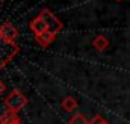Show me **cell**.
I'll list each match as a JSON object with an SVG mask.
<instances>
[{
  "instance_id": "14",
  "label": "cell",
  "mask_w": 130,
  "mask_h": 124,
  "mask_svg": "<svg viewBox=\"0 0 130 124\" xmlns=\"http://www.w3.org/2000/svg\"><path fill=\"white\" fill-rule=\"evenodd\" d=\"M0 2H3V0H0Z\"/></svg>"
},
{
  "instance_id": "1",
  "label": "cell",
  "mask_w": 130,
  "mask_h": 124,
  "mask_svg": "<svg viewBox=\"0 0 130 124\" xmlns=\"http://www.w3.org/2000/svg\"><path fill=\"white\" fill-rule=\"evenodd\" d=\"M18 52H20V47L17 45V42L8 41L0 32V70L12 61Z\"/></svg>"
},
{
  "instance_id": "4",
  "label": "cell",
  "mask_w": 130,
  "mask_h": 124,
  "mask_svg": "<svg viewBox=\"0 0 130 124\" xmlns=\"http://www.w3.org/2000/svg\"><path fill=\"white\" fill-rule=\"evenodd\" d=\"M0 32H2V35H3L6 39L11 41V42H15V39L18 38V29H17L11 21L2 23V24H0Z\"/></svg>"
},
{
  "instance_id": "2",
  "label": "cell",
  "mask_w": 130,
  "mask_h": 124,
  "mask_svg": "<svg viewBox=\"0 0 130 124\" xmlns=\"http://www.w3.org/2000/svg\"><path fill=\"white\" fill-rule=\"evenodd\" d=\"M27 104V98L26 95L18 91V89H14L12 92L9 94L5 100V106L8 111H14V112H20L24 106Z\"/></svg>"
},
{
  "instance_id": "5",
  "label": "cell",
  "mask_w": 130,
  "mask_h": 124,
  "mask_svg": "<svg viewBox=\"0 0 130 124\" xmlns=\"http://www.w3.org/2000/svg\"><path fill=\"white\" fill-rule=\"evenodd\" d=\"M0 124H21V118L18 117V112L6 111L0 115Z\"/></svg>"
},
{
  "instance_id": "13",
  "label": "cell",
  "mask_w": 130,
  "mask_h": 124,
  "mask_svg": "<svg viewBox=\"0 0 130 124\" xmlns=\"http://www.w3.org/2000/svg\"><path fill=\"white\" fill-rule=\"evenodd\" d=\"M117 2H121V0H117Z\"/></svg>"
},
{
  "instance_id": "9",
  "label": "cell",
  "mask_w": 130,
  "mask_h": 124,
  "mask_svg": "<svg viewBox=\"0 0 130 124\" xmlns=\"http://www.w3.org/2000/svg\"><path fill=\"white\" fill-rule=\"evenodd\" d=\"M61 106H62V109H64L65 112H74L77 109V100L74 97L68 95V97H65L64 100H62Z\"/></svg>"
},
{
  "instance_id": "12",
  "label": "cell",
  "mask_w": 130,
  "mask_h": 124,
  "mask_svg": "<svg viewBox=\"0 0 130 124\" xmlns=\"http://www.w3.org/2000/svg\"><path fill=\"white\" fill-rule=\"evenodd\" d=\"M5 89H6V85H5V83H3V82L0 80V95L5 92Z\"/></svg>"
},
{
  "instance_id": "7",
  "label": "cell",
  "mask_w": 130,
  "mask_h": 124,
  "mask_svg": "<svg viewBox=\"0 0 130 124\" xmlns=\"http://www.w3.org/2000/svg\"><path fill=\"white\" fill-rule=\"evenodd\" d=\"M55 38H56V35L52 33L50 30L44 32V33H41V35H35V41H36L41 47H47L48 44H52V42L55 41Z\"/></svg>"
},
{
  "instance_id": "6",
  "label": "cell",
  "mask_w": 130,
  "mask_h": 124,
  "mask_svg": "<svg viewBox=\"0 0 130 124\" xmlns=\"http://www.w3.org/2000/svg\"><path fill=\"white\" fill-rule=\"evenodd\" d=\"M30 30H32L35 35H41V33H44V32L48 30V27H47L45 21L38 15V17H35L32 21H30Z\"/></svg>"
},
{
  "instance_id": "10",
  "label": "cell",
  "mask_w": 130,
  "mask_h": 124,
  "mask_svg": "<svg viewBox=\"0 0 130 124\" xmlns=\"http://www.w3.org/2000/svg\"><path fill=\"white\" fill-rule=\"evenodd\" d=\"M70 124H89V121L86 120V117L80 112L74 114L71 118H70Z\"/></svg>"
},
{
  "instance_id": "3",
  "label": "cell",
  "mask_w": 130,
  "mask_h": 124,
  "mask_svg": "<svg viewBox=\"0 0 130 124\" xmlns=\"http://www.w3.org/2000/svg\"><path fill=\"white\" fill-rule=\"evenodd\" d=\"M39 17L45 21V24H47V27H48V30L52 32V33H59V32L62 30V27H64V24H62V21L50 11V9H47V8H44V9H41V12H39Z\"/></svg>"
},
{
  "instance_id": "8",
  "label": "cell",
  "mask_w": 130,
  "mask_h": 124,
  "mask_svg": "<svg viewBox=\"0 0 130 124\" xmlns=\"http://www.w3.org/2000/svg\"><path fill=\"white\" fill-rule=\"evenodd\" d=\"M92 47H94L97 52H104V50L109 47V39H107L104 35H97V36L92 39Z\"/></svg>"
},
{
  "instance_id": "11",
  "label": "cell",
  "mask_w": 130,
  "mask_h": 124,
  "mask_svg": "<svg viewBox=\"0 0 130 124\" xmlns=\"http://www.w3.org/2000/svg\"><path fill=\"white\" fill-rule=\"evenodd\" d=\"M89 124H109V123H107L101 115H95V117L89 121Z\"/></svg>"
}]
</instances>
